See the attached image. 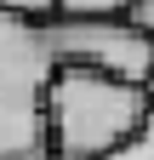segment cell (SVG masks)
<instances>
[{"instance_id":"6da1fadb","label":"cell","mask_w":154,"mask_h":160,"mask_svg":"<svg viewBox=\"0 0 154 160\" xmlns=\"http://www.w3.org/2000/svg\"><path fill=\"white\" fill-rule=\"evenodd\" d=\"M154 92L143 80H120L86 63H51L40 120H46V160H103L143 126Z\"/></svg>"},{"instance_id":"7a4b0ae2","label":"cell","mask_w":154,"mask_h":160,"mask_svg":"<svg viewBox=\"0 0 154 160\" xmlns=\"http://www.w3.org/2000/svg\"><path fill=\"white\" fill-rule=\"evenodd\" d=\"M51 80V52L34 23L0 12V160H46L40 97Z\"/></svg>"},{"instance_id":"3957f363","label":"cell","mask_w":154,"mask_h":160,"mask_svg":"<svg viewBox=\"0 0 154 160\" xmlns=\"http://www.w3.org/2000/svg\"><path fill=\"white\" fill-rule=\"evenodd\" d=\"M40 40L51 52V63H86V69L148 86L154 34L137 29L131 17H51V23H40Z\"/></svg>"},{"instance_id":"277c9868","label":"cell","mask_w":154,"mask_h":160,"mask_svg":"<svg viewBox=\"0 0 154 160\" xmlns=\"http://www.w3.org/2000/svg\"><path fill=\"white\" fill-rule=\"evenodd\" d=\"M103 160H154V103H148V114H143V126L131 132L114 154H103Z\"/></svg>"},{"instance_id":"5b68a950","label":"cell","mask_w":154,"mask_h":160,"mask_svg":"<svg viewBox=\"0 0 154 160\" xmlns=\"http://www.w3.org/2000/svg\"><path fill=\"white\" fill-rule=\"evenodd\" d=\"M131 0H57V17H126Z\"/></svg>"},{"instance_id":"8992f818","label":"cell","mask_w":154,"mask_h":160,"mask_svg":"<svg viewBox=\"0 0 154 160\" xmlns=\"http://www.w3.org/2000/svg\"><path fill=\"white\" fill-rule=\"evenodd\" d=\"M0 12H12V17H23V23H51L57 17V0H0Z\"/></svg>"},{"instance_id":"52a82bcc","label":"cell","mask_w":154,"mask_h":160,"mask_svg":"<svg viewBox=\"0 0 154 160\" xmlns=\"http://www.w3.org/2000/svg\"><path fill=\"white\" fill-rule=\"evenodd\" d=\"M126 17H131L137 29H148V34H154V0H131V6H126Z\"/></svg>"},{"instance_id":"ba28073f","label":"cell","mask_w":154,"mask_h":160,"mask_svg":"<svg viewBox=\"0 0 154 160\" xmlns=\"http://www.w3.org/2000/svg\"><path fill=\"white\" fill-rule=\"evenodd\" d=\"M148 92H154V69H148Z\"/></svg>"}]
</instances>
